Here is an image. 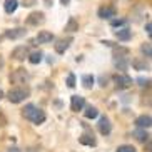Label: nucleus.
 Here are the masks:
<instances>
[{
	"mask_svg": "<svg viewBox=\"0 0 152 152\" xmlns=\"http://www.w3.org/2000/svg\"><path fill=\"white\" fill-rule=\"evenodd\" d=\"M45 22V15L42 14V12H32L30 15L27 17V20H25V23L27 25H42V23Z\"/></svg>",
	"mask_w": 152,
	"mask_h": 152,
	"instance_id": "6",
	"label": "nucleus"
},
{
	"mask_svg": "<svg viewBox=\"0 0 152 152\" xmlns=\"http://www.w3.org/2000/svg\"><path fill=\"white\" fill-rule=\"evenodd\" d=\"M137 127H140V129H149L152 125V119H151V115H139L137 119H135V122H134Z\"/></svg>",
	"mask_w": 152,
	"mask_h": 152,
	"instance_id": "14",
	"label": "nucleus"
},
{
	"mask_svg": "<svg viewBox=\"0 0 152 152\" xmlns=\"http://www.w3.org/2000/svg\"><path fill=\"white\" fill-rule=\"evenodd\" d=\"M28 95H30V89H28V87H15V89H12L9 94H7V99H9L12 104H20V102H23Z\"/></svg>",
	"mask_w": 152,
	"mask_h": 152,
	"instance_id": "2",
	"label": "nucleus"
},
{
	"mask_svg": "<svg viewBox=\"0 0 152 152\" xmlns=\"http://www.w3.org/2000/svg\"><path fill=\"white\" fill-rule=\"evenodd\" d=\"M132 67L135 70H149V62H145L142 58H134L132 60Z\"/></svg>",
	"mask_w": 152,
	"mask_h": 152,
	"instance_id": "18",
	"label": "nucleus"
},
{
	"mask_svg": "<svg viewBox=\"0 0 152 152\" xmlns=\"http://www.w3.org/2000/svg\"><path fill=\"white\" fill-rule=\"evenodd\" d=\"M114 65H115L117 70H127L129 67V60H127V55H119V57H114Z\"/></svg>",
	"mask_w": 152,
	"mask_h": 152,
	"instance_id": "12",
	"label": "nucleus"
},
{
	"mask_svg": "<svg viewBox=\"0 0 152 152\" xmlns=\"http://www.w3.org/2000/svg\"><path fill=\"white\" fill-rule=\"evenodd\" d=\"M145 32H147L149 37L152 35V23H151V22H147V25H145Z\"/></svg>",
	"mask_w": 152,
	"mask_h": 152,
	"instance_id": "32",
	"label": "nucleus"
},
{
	"mask_svg": "<svg viewBox=\"0 0 152 152\" xmlns=\"http://www.w3.org/2000/svg\"><path fill=\"white\" fill-rule=\"evenodd\" d=\"M84 107H85V105H84ZM84 115H85V119H95V117L99 115V110L95 107H92V105H87L85 110H84Z\"/></svg>",
	"mask_w": 152,
	"mask_h": 152,
	"instance_id": "21",
	"label": "nucleus"
},
{
	"mask_svg": "<svg viewBox=\"0 0 152 152\" xmlns=\"http://www.w3.org/2000/svg\"><path fill=\"white\" fill-rule=\"evenodd\" d=\"M67 85L70 87V89H74V87H75V75H74V74H69V77H67Z\"/></svg>",
	"mask_w": 152,
	"mask_h": 152,
	"instance_id": "28",
	"label": "nucleus"
},
{
	"mask_svg": "<svg viewBox=\"0 0 152 152\" xmlns=\"http://www.w3.org/2000/svg\"><path fill=\"white\" fill-rule=\"evenodd\" d=\"M94 82H95V79L92 75H82V85H84L85 89H92Z\"/></svg>",
	"mask_w": 152,
	"mask_h": 152,
	"instance_id": "23",
	"label": "nucleus"
},
{
	"mask_svg": "<svg viewBox=\"0 0 152 152\" xmlns=\"http://www.w3.org/2000/svg\"><path fill=\"white\" fill-rule=\"evenodd\" d=\"M137 82H139L140 87H149V84H151V80H149V79H144V77H139Z\"/></svg>",
	"mask_w": 152,
	"mask_h": 152,
	"instance_id": "29",
	"label": "nucleus"
},
{
	"mask_svg": "<svg viewBox=\"0 0 152 152\" xmlns=\"http://www.w3.org/2000/svg\"><path fill=\"white\" fill-rule=\"evenodd\" d=\"M115 152H137L132 145H121V147H117Z\"/></svg>",
	"mask_w": 152,
	"mask_h": 152,
	"instance_id": "27",
	"label": "nucleus"
},
{
	"mask_svg": "<svg viewBox=\"0 0 152 152\" xmlns=\"http://www.w3.org/2000/svg\"><path fill=\"white\" fill-rule=\"evenodd\" d=\"M99 132H100L102 135H109L112 132V124L105 115L99 119Z\"/></svg>",
	"mask_w": 152,
	"mask_h": 152,
	"instance_id": "9",
	"label": "nucleus"
},
{
	"mask_svg": "<svg viewBox=\"0 0 152 152\" xmlns=\"http://www.w3.org/2000/svg\"><path fill=\"white\" fill-rule=\"evenodd\" d=\"M7 125V117L2 114V110H0V127H5Z\"/></svg>",
	"mask_w": 152,
	"mask_h": 152,
	"instance_id": "30",
	"label": "nucleus"
},
{
	"mask_svg": "<svg viewBox=\"0 0 152 152\" xmlns=\"http://www.w3.org/2000/svg\"><path fill=\"white\" fill-rule=\"evenodd\" d=\"M60 4H62V5H65V7H67V5L70 4V0H60Z\"/></svg>",
	"mask_w": 152,
	"mask_h": 152,
	"instance_id": "34",
	"label": "nucleus"
},
{
	"mask_svg": "<svg viewBox=\"0 0 152 152\" xmlns=\"http://www.w3.org/2000/svg\"><path fill=\"white\" fill-rule=\"evenodd\" d=\"M17 7H18L17 0H5V4H4V9L7 14H14L15 10H17Z\"/></svg>",
	"mask_w": 152,
	"mask_h": 152,
	"instance_id": "20",
	"label": "nucleus"
},
{
	"mask_svg": "<svg viewBox=\"0 0 152 152\" xmlns=\"http://www.w3.org/2000/svg\"><path fill=\"white\" fill-rule=\"evenodd\" d=\"M132 137H135L139 142H147L151 135H149V132L145 129H140V127H139L137 130H134V132H132Z\"/></svg>",
	"mask_w": 152,
	"mask_h": 152,
	"instance_id": "16",
	"label": "nucleus"
},
{
	"mask_svg": "<svg viewBox=\"0 0 152 152\" xmlns=\"http://www.w3.org/2000/svg\"><path fill=\"white\" fill-rule=\"evenodd\" d=\"M114 84H115V87L119 90H125V89H129L130 85H132V77H129L127 74L121 72V74L114 75Z\"/></svg>",
	"mask_w": 152,
	"mask_h": 152,
	"instance_id": "3",
	"label": "nucleus"
},
{
	"mask_svg": "<svg viewBox=\"0 0 152 152\" xmlns=\"http://www.w3.org/2000/svg\"><path fill=\"white\" fill-rule=\"evenodd\" d=\"M54 40V34L52 32H47V30H40L35 37V42L37 44H49V42Z\"/></svg>",
	"mask_w": 152,
	"mask_h": 152,
	"instance_id": "11",
	"label": "nucleus"
},
{
	"mask_svg": "<svg viewBox=\"0 0 152 152\" xmlns=\"http://www.w3.org/2000/svg\"><path fill=\"white\" fill-rule=\"evenodd\" d=\"M140 52H142L144 55L147 58L152 57V47H151V42H145V44H142V47H140Z\"/></svg>",
	"mask_w": 152,
	"mask_h": 152,
	"instance_id": "24",
	"label": "nucleus"
},
{
	"mask_svg": "<svg viewBox=\"0 0 152 152\" xmlns=\"http://www.w3.org/2000/svg\"><path fill=\"white\" fill-rule=\"evenodd\" d=\"M125 23H127V20L125 18H110V25L112 27H124Z\"/></svg>",
	"mask_w": 152,
	"mask_h": 152,
	"instance_id": "26",
	"label": "nucleus"
},
{
	"mask_svg": "<svg viewBox=\"0 0 152 152\" xmlns=\"http://www.w3.org/2000/svg\"><path fill=\"white\" fill-rule=\"evenodd\" d=\"M28 47H25V45H18V47H15L14 50H12V58L14 60H18V62H22V60H25V58L28 57Z\"/></svg>",
	"mask_w": 152,
	"mask_h": 152,
	"instance_id": "5",
	"label": "nucleus"
},
{
	"mask_svg": "<svg viewBox=\"0 0 152 152\" xmlns=\"http://www.w3.org/2000/svg\"><path fill=\"white\" fill-rule=\"evenodd\" d=\"M85 105V99L80 97V95H72L70 97V110L72 112H79L82 110Z\"/></svg>",
	"mask_w": 152,
	"mask_h": 152,
	"instance_id": "8",
	"label": "nucleus"
},
{
	"mask_svg": "<svg viewBox=\"0 0 152 152\" xmlns=\"http://www.w3.org/2000/svg\"><path fill=\"white\" fill-rule=\"evenodd\" d=\"M79 30V22L74 17L69 18V22L65 23V32H77Z\"/></svg>",
	"mask_w": 152,
	"mask_h": 152,
	"instance_id": "22",
	"label": "nucleus"
},
{
	"mask_svg": "<svg viewBox=\"0 0 152 152\" xmlns=\"http://www.w3.org/2000/svg\"><path fill=\"white\" fill-rule=\"evenodd\" d=\"M99 82H100V85H102V87H105V85H107V77H100V79H99Z\"/></svg>",
	"mask_w": 152,
	"mask_h": 152,
	"instance_id": "33",
	"label": "nucleus"
},
{
	"mask_svg": "<svg viewBox=\"0 0 152 152\" xmlns=\"http://www.w3.org/2000/svg\"><path fill=\"white\" fill-rule=\"evenodd\" d=\"M115 37L119 39V40H122V42H127V40H130L132 32H130L129 27H122V28H119V30L115 32Z\"/></svg>",
	"mask_w": 152,
	"mask_h": 152,
	"instance_id": "15",
	"label": "nucleus"
},
{
	"mask_svg": "<svg viewBox=\"0 0 152 152\" xmlns=\"http://www.w3.org/2000/svg\"><path fill=\"white\" fill-rule=\"evenodd\" d=\"M28 62L34 64V65H37V64L42 62V58H44V54H42L40 50H37V52H32V54H28Z\"/></svg>",
	"mask_w": 152,
	"mask_h": 152,
	"instance_id": "19",
	"label": "nucleus"
},
{
	"mask_svg": "<svg viewBox=\"0 0 152 152\" xmlns=\"http://www.w3.org/2000/svg\"><path fill=\"white\" fill-rule=\"evenodd\" d=\"M112 49H114V57H119V55H129V49H125V47H115V45H112Z\"/></svg>",
	"mask_w": 152,
	"mask_h": 152,
	"instance_id": "25",
	"label": "nucleus"
},
{
	"mask_svg": "<svg viewBox=\"0 0 152 152\" xmlns=\"http://www.w3.org/2000/svg\"><path fill=\"white\" fill-rule=\"evenodd\" d=\"M9 152H18V149H17V147H14V149L10 147V149H9Z\"/></svg>",
	"mask_w": 152,
	"mask_h": 152,
	"instance_id": "35",
	"label": "nucleus"
},
{
	"mask_svg": "<svg viewBox=\"0 0 152 152\" xmlns=\"http://www.w3.org/2000/svg\"><path fill=\"white\" fill-rule=\"evenodd\" d=\"M97 15L100 18H112V17H115L117 15V10H115V7H112V5H104V7H100L99 9V12H97Z\"/></svg>",
	"mask_w": 152,
	"mask_h": 152,
	"instance_id": "7",
	"label": "nucleus"
},
{
	"mask_svg": "<svg viewBox=\"0 0 152 152\" xmlns=\"http://www.w3.org/2000/svg\"><path fill=\"white\" fill-rule=\"evenodd\" d=\"M2 97H4V90L0 89V99H2Z\"/></svg>",
	"mask_w": 152,
	"mask_h": 152,
	"instance_id": "37",
	"label": "nucleus"
},
{
	"mask_svg": "<svg viewBox=\"0 0 152 152\" xmlns=\"http://www.w3.org/2000/svg\"><path fill=\"white\" fill-rule=\"evenodd\" d=\"M37 4V0H23V7H32V5H35Z\"/></svg>",
	"mask_w": 152,
	"mask_h": 152,
	"instance_id": "31",
	"label": "nucleus"
},
{
	"mask_svg": "<svg viewBox=\"0 0 152 152\" xmlns=\"http://www.w3.org/2000/svg\"><path fill=\"white\" fill-rule=\"evenodd\" d=\"M22 117H25L27 121L34 122L35 125H40L45 122L47 115H45V112L40 110V109H37L34 104H27L25 107L22 109Z\"/></svg>",
	"mask_w": 152,
	"mask_h": 152,
	"instance_id": "1",
	"label": "nucleus"
},
{
	"mask_svg": "<svg viewBox=\"0 0 152 152\" xmlns=\"http://www.w3.org/2000/svg\"><path fill=\"white\" fill-rule=\"evenodd\" d=\"M28 80V74L25 69H17L14 70V74L10 75V82L12 84H25Z\"/></svg>",
	"mask_w": 152,
	"mask_h": 152,
	"instance_id": "4",
	"label": "nucleus"
},
{
	"mask_svg": "<svg viewBox=\"0 0 152 152\" xmlns=\"http://www.w3.org/2000/svg\"><path fill=\"white\" fill-rule=\"evenodd\" d=\"M70 44H72V39H62V40H58L57 44H55V52H57V54H64V52L69 49Z\"/></svg>",
	"mask_w": 152,
	"mask_h": 152,
	"instance_id": "17",
	"label": "nucleus"
},
{
	"mask_svg": "<svg viewBox=\"0 0 152 152\" xmlns=\"http://www.w3.org/2000/svg\"><path fill=\"white\" fill-rule=\"evenodd\" d=\"M79 142L84 144V145H89V147H94L95 144H97V140H95L92 132H85V134H82L80 137H79Z\"/></svg>",
	"mask_w": 152,
	"mask_h": 152,
	"instance_id": "13",
	"label": "nucleus"
},
{
	"mask_svg": "<svg viewBox=\"0 0 152 152\" xmlns=\"http://www.w3.org/2000/svg\"><path fill=\"white\" fill-rule=\"evenodd\" d=\"M27 35V30L25 28H10V30L5 32V39H12V40H15V39H22V37Z\"/></svg>",
	"mask_w": 152,
	"mask_h": 152,
	"instance_id": "10",
	"label": "nucleus"
},
{
	"mask_svg": "<svg viewBox=\"0 0 152 152\" xmlns=\"http://www.w3.org/2000/svg\"><path fill=\"white\" fill-rule=\"evenodd\" d=\"M45 5H49L50 7V5H52V0H45Z\"/></svg>",
	"mask_w": 152,
	"mask_h": 152,
	"instance_id": "36",
	"label": "nucleus"
}]
</instances>
